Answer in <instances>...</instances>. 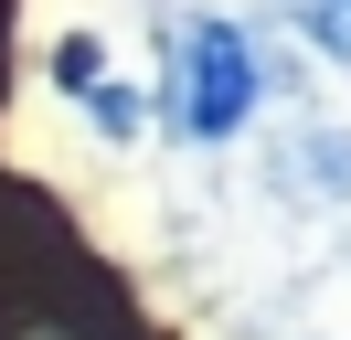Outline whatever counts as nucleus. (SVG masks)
Returning a JSON list of instances; mask_svg holds the SVG:
<instances>
[{
    "mask_svg": "<svg viewBox=\"0 0 351 340\" xmlns=\"http://www.w3.org/2000/svg\"><path fill=\"white\" fill-rule=\"evenodd\" d=\"M256 117V42L234 21H192L181 32V127L192 138H234Z\"/></svg>",
    "mask_w": 351,
    "mask_h": 340,
    "instance_id": "f257e3e1",
    "label": "nucleus"
},
{
    "mask_svg": "<svg viewBox=\"0 0 351 340\" xmlns=\"http://www.w3.org/2000/svg\"><path fill=\"white\" fill-rule=\"evenodd\" d=\"M298 11H308V42H330L351 64V0H298Z\"/></svg>",
    "mask_w": 351,
    "mask_h": 340,
    "instance_id": "f03ea898",
    "label": "nucleus"
},
{
    "mask_svg": "<svg viewBox=\"0 0 351 340\" xmlns=\"http://www.w3.org/2000/svg\"><path fill=\"white\" fill-rule=\"evenodd\" d=\"M11 340H86V330H75V319H22Z\"/></svg>",
    "mask_w": 351,
    "mask_h": 340,
    "instance_id": "20e7f679",
    "label": "nucleus"
},
{
    "mask_svg": "<svg viewBox=\"0 0 351 340\" xmlns=\"http://www.w3.org/2000/svg\"><path fill=\"white\" fill-rule=\"evenodd\" d=\"M53 85H64V96H86V85H96V42H64V53H53Z\"/></svg>",
    "mask_w": 351,
    "mask_h": 340,
    "instance_id": "7ed1b4c3",
    "label": "nucleus"
}]
</instances>
